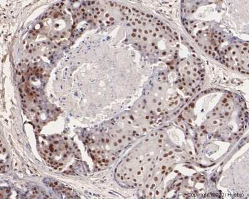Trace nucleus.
Segmentation results:
<instances>
[{
  "instance_id": "1",
  "label": "nucleus",
  "mask_w": 249,
  "mask_h": 199,
  "mask_svg": "<svg viewBox=\"0 0 249 199\" xmlns=\"http://www.w3.org/2000/svg\"><path fill=\"white\" fill-rule=\"evenodd\" d=\"M222 4L186 1L181 8L184 28L208 56L239 72L248 73L249 41L235 34Z\"/></svg>"
},
{
  "instance_id": "2",
  "label": "nucleus",
  "mask_w": 249,
  "mask_h": 199,
  "mask_svg": "<svg viewBox=\"0 0 249 199\" xmlns=\"http://www.w3.org/2000/svg\"><path fill=\"white\" fill-rule=\"evenodd\" d=\"M125 23L129 43L145 56L155 60L177 56L179 35L159 17L131 9Z\"/></svg>"
}]
</instances>
